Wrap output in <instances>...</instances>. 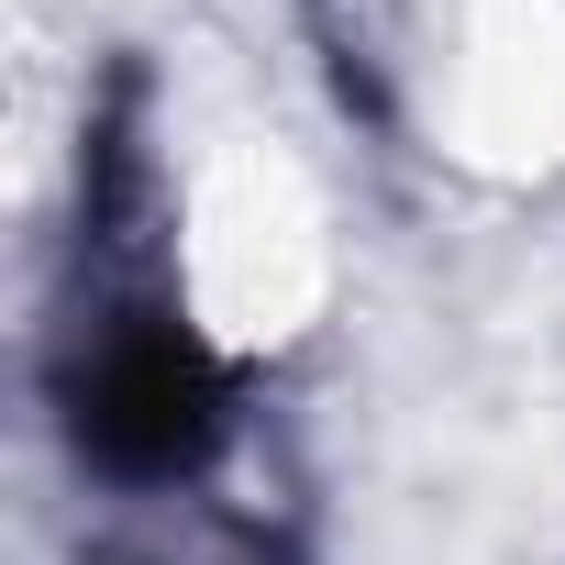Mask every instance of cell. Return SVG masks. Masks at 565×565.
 <instances>
[{"mask_svg": "<svg viewBox=\"0 0 565 565\" xmlns=\"http://www.w3.org/2000/svg\"><path fill=\"white\" fill-rule=\"evenodd\" d=\"M211 422H222V388H211V366H200L167 322H156V333H122V344L89 366V388H78V433H89V455L122 466V477H178V466H200Z\"/></svg>", "mask_w": 565, "mask_h": 565, "instance_id": "6da1fadb", "label": "cell"}]
</instances>
